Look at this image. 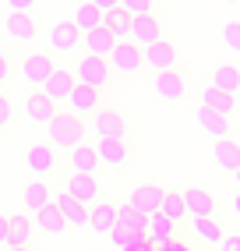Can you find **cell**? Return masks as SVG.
<instances>
[{
	"instance_id": "obj_1",
	"label": "cell",
	"mask_w": 240,
	"mask_h": 251,
	"mask_svg": "<svg viewBox=\"0 0 240 251\" xmlns=\"http://www.w3.org/2000/svg\"><path fill=\"white\" fill-rule=\"evenodd\" d=\"M81 138H85V121L81 117H74L71 110H60L53 121H49V127H46V142L57 149H64V152H71V149H78L81 145Z\"/></svg>"
},
{
	"instance_id": "obj_2",
	"label": "cell",
	"mask_w": 240,
	"mask_h": 251,
	"mask_svg": "<svg viewBox=\"0 0 240 251\" xmlns=\"http://www.w3.org/2000/svg\"><path fill=\"white\" fill-rule=\"evenodd\" d=\"M25 163H28V170L36 174V180H46V177H53L60 170V156H57V149L49 142H28Z\"/></svg>"
},
{
	"instance_id": "obj_3",
	"label": "cell",
	"mask_w": 240,
	"mask_h": 251,
	"mask_svg": "<svg viewBox=\"0 0 240 251\" xmlns=\"http://www.w3.org/2000/svg\"><path fill=\"white\" fill-rule=\"evenodd\" d=\"M110 78H113V71H110V60H99V57H78V64H74V81L78 85H89V89H96V92H102L110 85Z\"/></svg>"
},
{
	"instance_id": "obj_4",
	"label": "cell",
	"mask_w": 240,
	"mask_h": 251,
	"mask_svg": "<svg viewBox=\"0 0 240 251\" xmlns=\"http://www.w3.org/2000/svg\"><path fill=\"white\" fill-rule=\"evenodd\" d=\"M148 92L163 99V103H180L187 96V75L184 71H163V75H152L148 78Z\"/></svg>"
},
{
	"instance_id": "obj_5",
	"label": "cell",
	"mask_w": 240,
	"mask_h": 251,
	"mask_svg": "<svg viewBox=\"0 0 240 251\" xmlns=\"http://www.w3.org/2000/svg\"><path fill=\"white\" fill-rule=\"evenodd\" d=\"M110 71L113 75H142L145 71V50L138 43H117L110 53Z\"/></svg>"
},
{
	"instance_id": "obj_6",
	"label": "cell",
	"mask_w": 240,
	"mask_h": 251,
	"mask_svg": "<svg viewBox=\"0 0 240 251\" xmlns=\"http://www.w3.org/2000/svg\"><path fill=\"white\" fill-rule=\"evenodd\" d=\"M53 71H57V64H53V57H49V53H25L22 68H18L22 81H25V85H32L36 92L49 81V75H53Z\"/></svg>"
},
{
	"instance_id": "obj_7",
	"label": "cell",
	"mask_w": 240,
	"mask_h": 251,
	"mask_svg": "<svg viewBox=\"0 0 240 251\" xmlns=\"http://www.w3.org/2000/svg\"><path fill=\"white\" fill-rule=\"evenodd\" d=\"M145 71H152V75L177 71V46L169 39H159V43L145 46Z\"/></svg>"
},
{
	"instance_id": "obj_8",
	"label": "cell",
	"mask_w": 240,
	"mask_h": 251,
	"mask_svg": "<svg viewBox=\"0 0 240 251\" xmlns=\"http://www.w3.org/2000/svg\"><path fill=\"white\" fill-rule=\"evenodd\" d=\"M64 195L71 198V202H78V205H85V209H92V205L99 202L102 188H99V180H96V177L71 174V177H67V188H64Z\"/></svg>"
},
{
	"instance_id": "obj_9",
	"label": "cell",
	"mask_w": 240,
	"mask_h": 251,
	"mask_svg": "<svg viewBox=\"0 0 240 251\" xmlns=\"http://www.w3.org/2000/svg\"><path fill=\"white\" fill-rule=\"evenodd\" d=\"M49 50H53V53H78L81 50V32L71 18H64V22H57L49 28Z\"/></svg>"
},
{
	"instance_id": "obj_10",
	"label": "cell",
	"mask_w": 240,
	"mask_h": 251,
	"mask_svg": "<svg viewBox=\"0 0 240 251\" xmlns=\"http://www.w3.org/2000/svg\"><path fill=\"white\" fill-rule=\"evenodd\" d=\"M92 149H96V159L106 163V166H113V170L127 166V159H131V145L124 138H96Z\"/></svg>"
},
{
	"instance_id": "obj_11",
	"label": "cell",
	"mask_w": 240,
	"mask_h": 251,
	"mask_svg": "<svg viewBox=\"0 0 240 251\" xmlns=\"http://www.w3.org/2000/svg\"><path fill=\"white\" fill-rule=\"evenodd\" d=\"M163 198H166V191L159 184H142V188H134V195L127 198V205L134 212H142V216H156L163 209Z\"/></svg>"
},
{
	"instance_id": "obj_12",
	"label": "cell",
	"mask_w": 240,
	"mask_h": 251,
	"mask_svg": "<svg viewBox=\"0 0 240 251\" xmlns=\"http://www.w3.org/2000/svg\"><path fill=\"white\" fill-rule=\"evenodd\" d=\"M74 85H78V81H74V71H67V68H57L53 75H49V81H46V85L39 89L46 99H49V103H67V99H71V92H74Z\"/></svg>"
},
{
	"instance_id": "obj_13",
	"label": "cell",
	"mask_w": 240,
	"mask_h": 251,
	"mask_svg": "<svg viewBox=\"0 0 240 251\" xmlns=\"http://www.w3.org/2000/svg\"><path fill=\"white\" fill-rule=\"evenodd\" d=\"M166 39L163 36V22L156 18V14H142V18H131V43H138L142 50Z\"/></svg>"
},
{
	"instance_id": "obj_14",
	"label": "cell",
	"mask_w": 240,
	"mask_h": 251,
	"mask_svg": "<svg viewBox=\"0 0 240 251\" xmlns=\"http://www.w3.org/2000/svg\"><path fill=\"white\" fill-rule=\"evenodd\" d=\"M180 195H184L187 216H194V220H209V216H216V195L209 188H187Z\"/></svg>"
},
{
	"instance_id": "obj_15",
	"label": "cell",
	"mask_w": 240,
	"mask_h": 251,
	"mask_svg": "<svg viewBox=\"0 0 240 251\" xmlns=\"http://www.w3.org/2000/svg\"><path fill=\"white\" fill-rule=\"evenodd\" d=\"M120 223V205L117 202H96L92 209H89V226L96 230V233H102V237H106V233H113V226Z\"/></svg>"
},
{
	"instance_id": "obj_16",
	"label": "cell",
	"mask_w": 240,
	"mask_h": 251,
	"mask_svg": "<svg viewBox=\"0 0 240 251\" xmlns=\"http://www.w3.org/2000/svg\"><path fill=\"white\" fill-rule=\"evenodd\" d=\"M92 131L96 138H127V121L117 110H99L92 117Z\"/></svg>"
},
{
	"instance_id": "obj_17",
	"label": "cell",
	"mask_w": 240,
	"mask_h": 251,
	"mask_svg": "<svg viewBox=\"0 0 240 251\" xmlns=\"http://www.w3.org/2000/svg\"><path fill=\"white\" fill-rule=\"evenodd\" d=\"M49 202H53V191H49V184H46V180H36V177H32V180L22 184V205H25L32 216L43 212Z\"/></svg>"
},
{
	"instance_id": "obj_18",
	"label": "cell",
	"mask_w": 240,
	"mask_h": 251,
	"mask_svg": "<svg viewBox=\"0 0 240 251\" xmlns=\"http://www.w3.org/2000/svg\"><path fill=\"white\" fill-rule=\"evenodd\" d=\"M67 106H71V113L74 117H96L99 110H102V92H96V89H89V85H74V92H71V99H67Z\"/></svg>"
},
{
	"instance_id": "obj_19",
	"label": "cell",
	"mask_w": 240,
	"mask_h": 251,
	"mask_svg": "<svg viewBox=\"0 0 240 251\" xmlns=\"http://www.w3.org/2000/svg\"><path fill=\"white\" fill-rule=\"evenodd\" d=\"M113 46H117V39L110 36V28H106V25H102V28H96V32H89V36H81V53H85V57L110 60Z\"/></svg>"
},
{
	"instance_id": "obj_20",
	"label": "cell",
	"mask_w": 240,
	"mask_h": 251,
	"mask_svg": "<svg viewBox=\"0 0 240 251\" xmlns=\"http://www.w3.org/2000/svg\"><path fill=\"white\" fill-rule=\"evenodd\" d=\"M198 106H205V110H212V113H219V117H230L233 110H237V103H233V96H226V92H219L212 81H205L201 85V99H198Z\"/></svg>"
},
{
	"instance_id": "obj_21",
	"label": "cell",
	"mask_w": 240,
	"mask_h": 251,
	"mask_svg": "<svg viewBox=\"0 0 240 251\" xmlns=\"http://www.w3.org/2000/svg\"><path fill=\"white\" fill-rule=\"evenodd\" d=\"M25 113H28V121L32 124H43V127H49V121L60 113L57 110V103H49V99L43 96V92H32L28 99H25Z\"/></svg>"
},
{
	"instance_id": "obj_22",
	"label": "cell",
	"mask_w": 240,
	"mask_h": 251,
	"mask_svg": "<svg viewBox=\"0 0 240 251\" xmlns=\"http://www.w3.org/2000/svg\"><path fill=\"white\" fill-rule=\"evenodd\" d=\"M36 237V223L25 212H11V233H7V248H32Z\"/></svg>"
},
{
	"instance_id": "obj_23",
	"label": "cell",
	"mask_w": 240,
	"mask_h": 251,
	"mask_svg": "<svg viewBox=\"0 0 240 251\" xmlns=\"http://www.w3.org/2000/svg\"><path fill=\"white\" fill-rule=\"evenodd\" d=\"M67 163H71V174H81V177H96V170H99V159H96V149L92 145H78V149H71L67 152Z\"/></svg>"
},
{
	"instance_id": "obj_24",
	"label": "cell",
	"mask_w": 240,
	"mask_h": 251,
	"mask_svg": "<svg viewBox=\"0 0 240 251\" xmlns=\"http://www.w3.org/2000/svg\"><path fill=\"white\" fill-rule=\"evenodd\" d=\"M32 223H36V230L49 233V237H64V233L71 230V226L64 223V216H60V209H57L53 202H49L43 212H36V216H32Z\"/></svg>"
},
{
	"instance_id": "obj_25",
	"label": "cell",
	"mask_w": 240,
	"mask_h": 251,
	"mask_svg": "<svg viewBox=\"0 0 240 251\" xmlns=\"http://www.w3.org/2000/svg\"><path fill=\"white\" fill-rule=\"evenodd\" d=\"M53 205L60 209V216H64V223L71 226V230H81V226H89V209L85 205H78V202H71L64 191L53 198Z\"/></svg>"
},
{
	"instance_id": "obj_26",
	"label": "cell",
	"mask_w": 240,
	"mask_h": 251,
	"mask_svg": "<svg viewBox=\"0 0 240 251\" xmlns=\"http://www.w3.org/2000/svg\"><path fill=\"white\" fill-rule=\"evenodd\" d=\"M4 36L7 39H18V43H32V39H36V22H32L28 14H7Z\"/></svg>"
},
{
	"instance_id": "obj_27",
	"label": "cell",
	"mask_w": 240,
	"mask_h": 251,
	"mask_svg": "<svg viewBox=\"0 0 240 251\" xmlns=\"http://www.w3.org/2000/svg\"><path fill=\"white\" fill-rule=\"evenodd\" d=\"M71 22L78 25L81 36H89V32L102 28V14H99V7L92 4V0H81V4L74 7V18H71Z\"/></svg>"
},
{
	"instance_id": "obj_28",
	"label": "cell",
	"mask_w": 240,
	"mask_h": 251,
	"mask_svg": "<svg viewBox=\"0 0 240 251\" xmlns=\"http://www.w3.org/2000/svg\"><path fill=\"white\" fill-rule=\"evenodd\" d=\"M212 85L219 92H226V96H237L240 92V68H237V64H216Z\"/></svg>"
},
{
	"instance_id": "obj_29",
	"label": "cell",
	"mask_w": 240,
	"mask_h": 251,
	"mask_svg": "<svg viewBox=\"0 0 240 251\" xmlns=\"http://www.w3.org/2000/svg\"><path fill=\"white\" fill-rule=\"evenodd\" d=\"M145 237L152 241V244H169L177 237V223L173 220H166L163 212H156V216H148V230H145Z\"/></svg>"
},
{
	"instance_id": "obj_30",
	"label": "cell",
	"mask_w": 240,
	"mask_h": 251,
	"mask_svg": "<svg viewBox=\"0 0 240 251\" xmlns=\"http://www.w3.org/2000/svg\"><path fill=\"white\" fill-rule=\"evenodd\" d=\"M198 124H201L205 135H212L216 142L230 138V121H226V117H219V113H212V110H205V106H198Z\"/></svg>"
},
{
	"instance_id": "obj_31",
	"label": "cell",
	"mask_w": 240,
	"mask_h": 251,
	"mask_svg": "<svg viewBox=\"0 0 240 251\" xmlns=\"http://www.w3.org/2000/svg\"><path fill=\"white\" fill-rule=\"evenodd\" d=\"M216 163H219V170L237 174L240 170V142H233V138L216 142Z\"/></svg>"
},
{
	"instance_id": "obj_32",
	"label": "cell",
	"mask_w": 240,
	"mask_h": 251,
	"mask_svg": "<svg viewBox=\"0 0 240 251\" xmlns=\"http://www.w3.org/2000/svg\"><path fill=\"white\" fill-rule=\"evenodd\" d=\"M102 25L110 28V36H113L117 43H127V39H131V14H127L124 7H117V11H110L106 18H102Z\"/></svg>"
},
{
	"instance_id": "obj_33",
	"label": "cell",
	"mask_w": 240,
	"mask_h": 251,
	"mask_svg": "<svg viewBox=\"0 0 240 251\" xmlns=\"http://www.w3.org/2000/svg\"><path fill=\"white\" fill-rule=\"evenodd\" d=\"M194 233L212 244H222V237H226V230H222V223L216 220V216H209V220H194Z\"/></svg>"
},
{
	"instance_id": "obj_34",
	"label": "cell",
	"mask_w": 240,
	"mask_h": 251,
	"mask_svg": "<svg viewBox=\"0 0 240 251\" xmlns=\"http://www.w3.org/2000/svg\"><path fill=\"white\" fill-rule=\"evenodd\" d=\"M166 220H173V223H180L184 216H187V205H184V195H173V191H166V198H163V209H159Z\"/></svg>"
},
{
	"instance_id": "obj_35",
	"label": "cell",
	"mask_w": 240,
	"mask_h": 251,
	"mask_svg": "<svg viewBox=\"0 0 240 251\" xmlns=\"http://www.w3.org/2000/svg\"><path fill=\"white\" fill-rule=\"evenodd\" d=\"M120 223H124V226H131L134 233H145V230H148V216L134 212L131 205H120Z\"/></svg>"
},
{
	"instance_id": "obj_36",
	"label": "cell",
	"mask_w": 240,
	"mask_h": 251,
	"mask_svg": "<svg viewBox=\"0 0 240 251\" xmlns=\"http://www.w3.org/2000/svg\"><path fill=\"white\" fill-rule=\"evenodd\" d=\"M222 43H226L230 53H240V18H230L222 25Z\"/></svg>"
},
{
	"instance_id": "obj_37",
	"label": "cell",
	"mask_w": 240,
	"mask_h": 251,
	"mask_svg": "<svg viewBox=\"0 0 240 251\" xmlns=\"http://www.w3.org/2000/svg\"><path fill=\"white\" fill-rule=\"evenodd\" d=\"M36 0H7V14H32Z\"/></svg>"
},
{
	"instance_id": "obj_38",
	"label": "cell",
	"mask_w": 240,
	"mask_h": 251,
	"mask_svg": "<svg viewBox=\"0 0 240 251\" xmlns=\"http://www.w3.org/2000/svg\"><path fill=\"white\" fill-rule=\"evenodd\" d=\"M11 117H14L11 99H7V96H0V127H7V124H11Z\"/></svg>"
},
{
	"instance_id": "obj_39",
	"label": "cell",
	"mask_w": 240,
	"mask_h": 251,
	"mask_svg": "<svg viewBox=\"0 0 240 251\" xmlns=\"http://www.w3.org/2000/svg\"><path fill=\"white\" fill-rule=\"evenodd\" d=\"M11 75H14V64L7 60V53H0V85H7Z\"/></svg>"
},
{
	"instance_id": "obj_40",
	"label": "cell",
	"mask_w": 240,
	"mask_h": 251,
	"mask_svg": "<svg viewBox=\"0 0 240 251\" xmlns=\"http://www.w3.org/2000/svg\"><path fill=\"white\" fill-rule=\"evenodd\" d=\"M7 233H11V216L0 212V248H7Z\"/></svg>"
},
{
	"instance_id": "obj_41",
	"label": "cell",
	"mask_w": 240,
	"mask_h": 251,
	"mask_svg": "<svg viewBox=\"0 0 240 251\" xmlns=\"http://www.w3.org/2000/svg\"><path fill=\"white\" fill-rule=\"evenodd\" d=\"M219 251H240V233H226L219 244Z\"/></svg>"
},
{
	"instance_id": "obj_42",
	"label": "cell",
	"mask_w": 240,
	"mask_h": 251,
	"mask_svg": "<svg viewBox=\"0 0 240 251\" xmlns=\"http://www.w3.org/2000/svg\"><path fill=\"white\" fill-rule=\"evenodd\" d=\"M163 251H187L184 244H177V241H169V244H163Z\"/></svg>"
},
{
	"instance_id": "obj_43",
	"label": "cell",
	"mask_w": 240,
	"mask_h": 251,
	"mask_svg": "<svg viewBox=\"0 0 240 251\" xmlns=\"http://www.w3.org/2000/svg\"><path fill=\"white\" fill-rule=\"evenodd\" d=\"M233 209H237V212H240V191H237V195H233Z\"/></svg>"
},
{
	"instance_id": "obj_44",
	"label": "cell",
	"mask_w": 240,
	"mask_h": 251,
	"mask_svg": "<svg viewBox=\"0 0 240 251\" xmlns=\"http://www.w3.org/2000/svg\"><path fill=\"white\" fill-rule=\"evenodd\" d=\"M7 251H36V248H7Z\"/></svg>"
},
{
	"instance_id": "obj_45",
	"label": "cell",
	"mask_w": 240,
	"mask_h": 251,
	"mask_svg": "<svg viewBox=\"0 0 240 251\" xmlns=\"http://www.w3.org/2000/svg\"><path fill=\"white\" fill-rule=\"evenodd\" d=\"M233 177H237V191H240V170H237V174H233Z\"/></svg>"
}]
</instances>
